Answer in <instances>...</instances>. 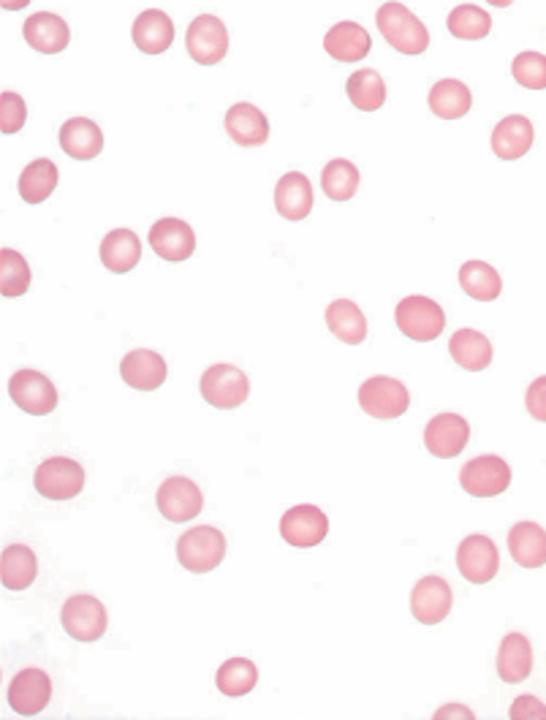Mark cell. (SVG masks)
Returning <instances> with one entry per match:
<instances>
[{
	"label": "cell",
	"instance_id": "13",
	"mask_svg": "<svg viewBox=\"0 0 546 720\" xmlns=\"http://www.w3.org/2000/svg\"><path fill=\"white\" fill-rule=\"evenodd\" d=\"M202 490L196 481L185 479V476H172L158 487V511L166 517L169 522H188L196 514H202Z\"/></svg>",
	"mask_w": 546,
	"mask_h": 720
},
{
	"label": "cell",
	"instance_id": "40",
	"mask_svg": "<svg viewBox=\"0 0 546 720\" xmlns=\"http://www.w3.org/2000/svg\"><path fill=\"white\" fill-rule=\"evenodd\" d=\"M512 74L522 88L546 90V54L519 52L512 63Z\"/></svg>",
	"mask_w": 546,
	"mask_h": 720
},
{
	"label": "cell",
	"instance_id": "33",
	"mask_svg": "<svg viewBox=\"0 0 546 720\" xmlns=\"http://www.w3.org/2000/svg\"><path fill=\"white\" fill-rule=\"evenodd\" d=\"M459 286L465 294L478 302H493L503 294V278L487 261H465L459 267Z\"/></svg>",
	"mask_w": 546,
	"mask_h": 720
},
{
	"label": "cell",
	"instance_id": "10",
	"mask_svg": "<svg viewBox=\"0 0 546 720\" xmlns=\"http://www.w3.org/2000/svg\"><path fill=\"white\" fill-rule=\"evenodd\" d=\"M185 47L196 63L215 66L226 58L229 52V30L215 14H199L196 20L188 26Z\"/></svg>",
	"mask_w": 546,
	"mask_h": 720
},
{
	"label": "cell",
	"instance_id": "9",
	"mask_svg": "<svg viewBox=\"0 0 546 720\" xmlns=\"http://www.w3.org/2000/svg\"><path fill=\"white\" fill-rule=\"evenodd\" d=\"M60 622L77 642H99L107 633V609L95 596H71L63 603Z\"/></svg>",
	"mask_w": 546,
	"mask_h": 720
},
{
	"label": "cell",
	"instance_id": "38",
	"mask_svg": "<svg viewBox=\"0 0 546 720\" xmlns=\"http://www.w3.org/2000/svg\"><path fill=\"white\" fill-rule=\"evenodd\" d=\"M446 26H448V33L457 36V39L478 41V39H487L489 30H493V17H489V11H484L482 6L463 3L448 14Z\"/></svg>",
	"mask_w": 546,
	"mask_h": 720
},
{
	"label": "cell",
	"instance_id": "19",
	"mask_svg": "<svg viewBox=\"0 0 546 720\" xmlns=\"http://www.w3.org/2000/svg\"><path fill=\"white\" fill-rule=\"evenodd\" d=\"M223 123H226L229 139L234 144H240V148H261L270 139V120L264 118V112L259 107H253L247 101L234 103L226 112Z\"/></svg>",
	"mask_w": 546,
	"mask_h": 720
},
{
	"label": "cell",
	"instance_id": "42",
	"mask_svg": "<svg viewBox=\"0 0 546 720\" xmlns=\"http://www.w3.org/2000/svg\"><path fill=\"white\" fill-rule=\"evenodd\" d=\"M525 406H527V413H530L536 422H546V376L536 378V381L527 387Z\"/></svg>",
	"mask_w": 546,
	"mask_h": 720
},
{
	"label": "cell",
	"instance_id": "4",
	"mask_svg": "<svg viewBox=\"0 0 546 720\" xmlns=\"http://www.w3.org/2000/svg\"><path fill=\"white\" fill-rule=\"evenodd\" d=\"M199 389H202V398L212 408H218V411H234L251 394V381L234 364H212V368L204 370Z\"/></svg>",
	"mask_w": 546,
	"mask_h": 720
},
{
	"label": "cell",
	"instance_id": "36",
	"mask_svg": "<svg viewBox=\"0 0 546 720\" xmlns=\"http://www.w3.org/2000/svg\"><path fill=\"white\" fill-rule=\"evenodd\" d=\"M360 169L351 161H345V158H335L321 172V188H324V193L332 201L354 199L356 191H360Z\"/></svg>",
	"mask_w": 546,
	"mask_h": 720
},
{
	"label": "cell",
	"instance_id": "7",
	"mask_svg": "<svg viewBox=\"0 0 546 720\" xmlns=\"http://www.w3.org/2000/svg\"><path fill=\"white\" fill-rule=\"evenodd\" d=\"M459 484L473 498H495L501 492H506L508 484H512V468L497 454L476 457V460L463 466Z\"/></svg>",
	"mask_w": 546,
	"mask_h": 720
},
{
	"label": "cell",
	"instance_id": "30",
	"mask_svg": "<svg viewBox=\"0 0 546 720\" xmlns=\"http://www.w3.org/2000/svg\"><path fill=\"white\" fill-rule=\"evenodd\" d=\"M429 112L441 120H459L471 112L473 96L468 84L459 82V79H441V82L433 84L429 90Z\"/></svg>",
	"mask_w": 546,
	"mask_h": 720
},
{
	"label": "cell",
	"instance_id": "8",
	"mask_svg": "<svg viewBox=\"0 0 546 720\" xmlns=\"http://www.w3.org/2000/svg\"><path fill=\"white\" fill-rule=\"evenodd\" d=\"M9 398L30 417H47L58 408V389L39 370H20L9 378Z\"/></svg>",
	"mask_w": 546,
	"mask_h": 720
},
{
	"label": "cell",
	"instance_id": "41",
	"mask_svg": "<svg viewBox=\"0 0 546 720\" xmlns=\"http://www.w3.org/2000/svg\"><path fill=\"white\" fill-rule=\"evenodd\" d=\"M26 118H28V107L20 93L0 96V131L17 133L22 126H26Z\"/></svg>",
	"mask_w": 546,
	"mask_h": 720
},
{
	"label": "cell",
	"instance_id": "26",
	"mask_svg": "<svg viewBox=\"0 0 546 720\" xmlns=\"http://www.w3.org/2000/svg\"><path fill=\"white\" fill-rule=\"evenodd\" d=\"M448 353L468 373H482L493 364V343L478 329H457L448 340Z\"/></svg>",
	"mask_w": 546,
	"mask_h": 720
},
{
	"label": "cell",
	"instance_id": "29",
	"mask_svg": "<svg viewBox=\"0 0 546 720\" xmlns=\"http://www.w3.org/2000/svg\"><path fill=\"white\" fill-rule=\"evenodd\" d=\"M533 671V647L522 633H508L497 647V674L503 682H522Z\"/></svg>",
	"mask_w": 546,
	"mask_h": 720
},
{
	"label": "cell",
	"instance_id": "20",
	"mask_svg": "<svg viewBox=\"0 0 546 720\" xmlns=\"http://www.w3.org/2000/svg\"><path fill=\"white\" fill-rule=\"evenodd\" d=\"M26 41L33 47L36 52L41 54H58L69 47L71 30L69 22L63 17L52 14V11H39V14H30L26 20Z\"/></svg>",
	"mask_w": 546,
	"mask_h": 720
},
{
	"label": "cell",
	"instance_id": "25",
	"mask_svg": "<svg viewBox=\"0 0 546 720\" xmlns=\"http://www.w3.org/2000/svg\"><path fill=\"white\" fill-rule=\"evenodd\" d=\"M60 148L74 161H90L104 150V133L93 120L71 118L69 123L60 126Z\"/></svg>",
	"mask_w": 546,
	"mask_h": 720
},
{
	"label": "cell",
	"instance_id": "37",
	"mask_svg": "<svg viewBox=\"0 0 546 720\" xmlns=\"http://www.w3.org/2000/svg\"><path fill=\"white\" fill-rule=\"evenodd\" d=\"M259 682V669L253 667V661L247 658H229L215 674V686L223 696H232V699H240V696L251 693Z\"/></svg>",
	"mask_w": 546,
	"mask_h": 720
},
{
	"label": "cell",
	"instance_id": "32",
	"mask_svg": "<svg viewBox=\"0 0 546 720\" xmlns=\"http://www.w3.org/2000/svg\"><path fill=\"white\" fill-rule=\"evenodd\" d=\"M36 573H39V560H36L33 549L26 544H11L0 554V579L3 588L9 590H26L33 584Z\"/></svg>",
	"mask_w": 546,
	"mask_h": 720
},
{
	"label": "cell",
	"instance_id": "22",
	"mask_svg": "<svg viewBox=\"0 0 546 720\" xmlns=\"http://www.w3.org/2000/svg\"><path fill=\"white\" fill-rule=\"evenodd\" d=\"M131 36L142 54H163L174 41V26L161 9H148L133 20Z\"/></svg>",
	"mask_w": 546,
	"mask_h": 720
},
{
	"label": "cell",
	"instance_id": "14",
	"mask_svg": "<svg viewBox=\"0 0 546 720\" xmlns=\"http://www.w3.org/2000/svg\"><path fill=\"white\" fill-rule=\"evenodd\" d=\"M471 424L459 413H438L424 427V447L438 460H452L468 447Z\"/></svg>",
	"mask_w": 546,
	"mask_h": 720
},
{
	"label": "cell",
	"instance_id": "23",
	"mask_svg": "<svg viewBox=\"0 0 546 720\" xmlns=\"http://www.w3.org/2000/svg\"><path fill=\"white\" fill-rule=\"evenodd\" d=\"M275 210L286 221H305L313 210V186L302 172H289L275 186Z\"/></svg>",
	"mask_w": 546,
	"mask_h": 720
},
{
	"label": "cell",
	"instance_id": "18",
	"mask_svg": "<svg viewBox=\"0 0 546 720\" xmlns=\"http://www.w3.org/2000/svg\"><path fill=\"white\" fill-rule=\"evenodd\" d=\"M166 362L158 351H150V348H136V351H129L120 362V376L129 383L131 389H139V392H155L158 387H163L166 381Z\"/></svg>",
	"mask_w": 546,
	"mask_h": 720
},
{
	"label": "cell",
	"instance_id": "15",
	"mask_svg": "<svg viewBox=\"0 0 546 720\" xmlns=\"http://www.w3.org/2000/svg\"><path fill=\"white\" fill-rule=\"evenodd\" d=\"M52 699V680L44 669H22L9 682V707L17 716H39Z\"/></svg>",
	"mask_w": 546,
	"mask_h": 720
},
{
	"label": "cell",
	"instance_id": "43",
	"mask_svg": "<svg viewBox=\"0 0 546 720\" xmlns=\"http://www.w3.org/2000/svg\"><path fill=\"white\" fill-rule=\"evenodd\" d=\"M508 718L512 720H530V718L546 720V704L544 701H538L536 696H519V699L512 704V710H508Z\"/></svg>",
	"mask_w": 546,
	"mask_h": 720
},
{
	"label": "cell",
	"instance_id": "31",
	"mask_svg": "<svg viewBox=\"0 0 546 720\" xmlns=\"http://www.w3.org/2000/svg\"><path fill=\"white\" fill-rule=\"evenodd\" d=\"M142 259V242L131 229H114L109 231L101 242V261L109 272L125 274Z\"/></svg>",
	"mask_w": 546,
	"mask_h": 720
},
{
	"label": "cell",
	"instance_id": "17",
	"mask_svg": "<svg viewBox=\"0 0 546 720\" xmlns=\"http://www.w3.org/2000/svg\"><path fill=\"white\" fill-rule=\"evenodd\" d=\"M150 246L163 261H185L196 250V234L180 218H161L150 229Z\"/></svg>",
	"mask_w": 546,
	"mask_h": 720
},
{
	"label": "cell",
	"instance_id": "5",
	"mask_svg": "<svg viewBox=\"0 0 546 720\" xmlns=\"http://www.w3.org/2000/svg\"><path fill=\"white\" fill-rule=\"evenodd\" d=\"M360 406L373 419H400L411 408V394L397 378L373 376L360 387Z\"/></svg>",
	"mask_w": 546,
	"mask_h": 720
},
{
	"label": "cell",
	"instance_id": "6",
	"mask_svg": "<svg viewBox=\"0 0 546 720\" xmlns=\"http://www.w3.org/2000/svg\"><path fill=\"white\" fill-rule=\"evenodd\" d=\"M36 492L50 500H71L82 492L84 468L69 457H50L36 468Z\"/></svg>",
	"mask_w": 546,
	"mask_h": 720
},
{
	"label": "cell",
	"instance_id": "12",
	"mask_svg": "<svg viewBox=\"0 0 546 720\" xmlns=\"http://www.w3.org/2000/svg\"><path fill=\"white\" fill-rule=\"evenodd\" d=\"M283 541L296 549L318 547L321 541L330 536V517L318 509V506H294L283 514L281 520Z\"/></svg>",
	"mask_w": 546,
	"mask_h": 720
},
{
	"label": "cell",
	"instance_id": "16",
	"mask_svg": "<svg viewBox=\"0 0 546 720\" xmlns=\"http://www.w3.org/2000/svg\"><path fill=\"white\" fill-rule=\"evenodd\" d=\"M454 603V593L443 577L418 579L414 593H411V614L422 626H438L448 618Z\"/></svg>",
	"mask_w": 546,
	"mask_h": 720
},
{
	"label": "cell",
	"instance_id": "3",
	"mask_svg": "<svg viewBox=\"0 0 546 720\" xmlns=\"http://www.w3.org/2000/svg\"><path fill=\"white\" fill-rule=\"evenodd\" d=\"M394 321H397L400 332L408 340H416V343L438 340V334L446 329V313L429 297H405L394 308Z\"/></svg>",
	"mask_w": 546,
	"mask_h": 720
},
{
	"label": "cell",
	"instance_id": "24",
	"mask_svg": "<svg viewBox=\"0 0 546 720\" xmlns=\"http://www.w3.org/2000/svg\"><path fill=\"white\" fill-rule=\"evenodd\" d=\"M324 50L330 52V58L340 60V63H356V60L367 58L370 50H373V39H370V33L360 22H337L324 36Z\"/></svg>",
	"mask_w": 546,
	"mask_h": 720
},
{
	"label": "cell",
	"instance_id": "2",
	"mask_svg": "<svg viewBox=\"0 0 546 720\" xmlns=\"http://www.w3.org/2000/svg\"><path fill=\"white\" fill-rule=\"evenodd\" d=\"M226 558V536L212 524H199L178 541V560L191 573H210Z\"/></svg>",
	"mask_w": 546,
	"mask_h": 720
},
{
	"label": "cell",
	"instance_id": "34",
	"mask_svg": "<svg viewBox=\"0 0 546 720\" xmlns=\"http://www.w3.org/2000/svg\"><path fill=\"white\" fill-rule=\"evenodd\" d=\"M58 188V167L50 158H39V161L28 163L26 172L20 174V197L28 204H41L47 201Z\"/></svg>",
	"mask_w": 546,
	"mask_h": 720
},
{
	"label": "cell",
	"instance_id": "21",
	"mask_svg": "<svg viewBox=\"0 0 546 720\" xmlns=\"http://www.w3.org/2000/svg\"><path fill=\"white\" fill-rule=\"evenodd\" d=\"M533 123L525 114H508L493 131V152L501 161H519L522 156H527L533 148Z\"/></svg>",
	"mask_w": 546,
	"mask_h": 720
},
{
	"label": "cell",
	"instance_id": "27",
	"mask_svg": "<svg viewBox=\"0 0 546 720\" xmlns=\"http://www.w3.org/2000/svg\"><path fill=\"white\" fill-rule=\"evenodd\" d=\"M508 552L522 569L546 566V530L538 522H517L508 530Z\"/></svg>",
	"mask_w": 546,
	"mask_h": 720
},
{
	"label": "cell",
	"instance_id": "28",
	"mask_svg": "<svg viewBox=\"0 0 546 720\" xmlns=\"http://www.w3.org/2000/svg\"><path fill=\"white\" fill-rule=\"evenodd\" d=\"M326 327L335 334L340 343L345 346H360L367 340V319L360 310V304L351 302V299H335V302L326 308Z\"/></svg>",
	"mask_w": 546,
	"mask_h": 720
},
{
	"label": "cell",
	"instance_id": "1",
	"mask_svg": "<svg viewBox=\"0 0 546 720\" xmlns=\"http://www.w3.org/2000/svg\"><path fill=\"white\" fill-rule=\"evenodd\" d=\"M381 36L386 44L403 54H422L429 47V30L403 3H384L375 14Z\"/></svg>",
	"mask_w": 546,
	"mask_h": 720
},
{
	"label": "cell",
	"instance_id": "11",
	"mask_svg": "<svg viewBox=\"0 0 546 720\" xmlns=\"http://www.w3.org/2000/svg\"><path fill=\"white\" fill-rule=\"evenodd\" d=\"M457 569L471 584H487L497 577L501 569V554L489 536L473 533L459 541L457 547Z\"/></svg>",
	"mask_w": 546,
	"mask_h": 720
},
{
	"label": "cell",
	"instance_id": "35",
	"mask_svg": "<svg viewBox=\"0 0 546 720\" xmlns=\"http://www.w3.org/2000/svg\"><path fill=\"white\" fill-rule=\"evenodd\" d=\"M345 93H348L351 103L362 112H375L386 103V84L381 79L378 71L373 69H360L356 74L348 77V84H345Z\"/></svg>",
	"mask_w": 546,
	"mask_h": 720
},
{
	"label": "cell",
	"instance_id": "39",
	"mask_svg": "<svg viewBox=\"0 0 546 720\" xmlns=\"http://www.w3.org/2000/svg\"><path fill=\"white\" fill-rule=\"evenodd\" d=\"M30 289V267L17 250H0V291L3 297H22Z\"/></svg>",
	"mask_w": 546,
	"mask_h": 720
}]
</instances>
